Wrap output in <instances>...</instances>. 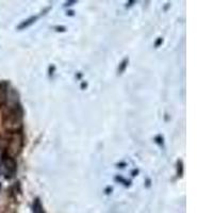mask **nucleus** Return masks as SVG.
Segmentation results:
<instances>
[{"label": "nucleus", "instance_id": "obj_1", "mask_svg": "<svg viewBox=\"0 0 213 213\" xmlns=\"http://www.w3.org/2000/svg\"><path fill=\"white\" fill-rule=\"evenodd\" d=\"M22 109L18 100H14L9 104L3 113V125L7 131L15 133L19 132L22 126Z\"/></svg>", "mask_w": 213, "mask_h": 213}, {"label": "nucleus", "instance_id": "obj_2", "mask_svg": "<svg viewBox=\"0 0 213 213\" xmlns=\"http://www.w3.org/2000/svg\"><path fill=\"white\" fill-rule=\"evenodd\" d=\"M22 148V135L19 132L12 133L10 140L7 142V156L14 158L21 152Z\"/></svg>", "mask_w": 213, "mask_h": 213}, {"label": "nucleus", "instance_id": "obj_3", "mask_svg": "<svg viewBox=\"0 0 213 213\" xmlns=\"http://www.w3.org/2000/svg\"><path fill=\"white\" fill-rule=\"evenodd\" d=\"M1 163H3L4 167H6L7 172L10 174V176H13L15 174V172H16V162H15L14 158H11V157H7L6 156L2 159Z\"/></svg>", "mask_w": 213, "mask_h": 213}, {"label": "nucleus", "instance_id": "obj_4", "mask_svg": "<svg viewBox=\"0 0 213 213\" xmlns=\"http://www.w3.org/2000/svg\"><path fill=\"white\" fill-rule=\"evenodd\" d=\"M39 15H35V16L29 17L28 19H26V21H22L21 24L19 25L18 27H17V29H18V30H22V29H25V28H28V27H30L31 25H33L34 22H35L37 19H39Z\"/></svg>", "mask_w": 213, "mask_h": 213}, {"label": "nucleus", "instance_id": "obj_5", "mask_svg": "<svg viewBox=\"0 0 213 213\" xmlns=\"http://www.w3.org/2000/svg\"><path fill=\"white\" fill-rule=\"evenodd\" d=\"M127 64H128V59H125L124 61L121 63V65H119V67H118V74H122V72L125 71Z\"/></svg>", "mask_w": 213, "mask_h": 213}, {"label": "nucleus", "instance_id": "obj_6", "mask_svg": "<svg viewBox=\"0 0 213 213\" xmlns=\"http://www.w3.org/2000/svg\"><path fill=\"white\" fill-rule=\"evenodd\" d=\"M41 204H39V200L36 199L35 202L33 205V209H34V213H41Z\"/></svg>", "mask_w": 213, "mask_h": 213}, {"label": "nucleus", "instance_id": "obj_7", "mask_svg": "<svg viewBox=\"0 0 213 213\" xmlns=\"http://www.w3.org/2000/svg\"><path fill=\"white\" fill-rule=\"evenodd\" d=\"M177 169H178V176H182V173H183V165H182V161L179 160L177 162Z\"/></svg>", "mask_w": 213, "mask_h": 213}, {"label": "nucleus", "instance_id": "obj_8", "mask_svg": "<svg viewBox=\"0 0 213 213\" xmlns=\"http://www.w3.org/2000/svg\"><path fill=\"white\" fill-rule=\"evenodd\" d=\"M115 179H116L117 181H122L123 183H124L125 185H129V183H130L129 181H127V180H125L124 178H122V177H116V178H115Z\"/></svg>", "mask_w": 213, "mask_h": 213}, {"label": "nucleus", "instance_id": "obj_9", "mask_svg": "<svg viewBox=\"0 0 213 213\" xmlns=\"http://www.w3.org/2000/svg\"><path fill=\"white\" fill-rule=\"evenodd\" d=\"M74 3H76V1H68L66 2V3L64 4V7H69V6H72Z\"/></svg>", "mask_w": 213, "mask_h": 213}, {"label": "nucleus", "instance_id": "obj_10", "mask_svg": "<svg viewBox=\"0 0 213 213\" xmlns=\"http://www.w3.org/2000/svg\"><path fill=\"white\" fill-rule=\"evenodd\" d=\"M57 31H65V28L64 27H56Z\"/></svg>", "mask_w": 213, "mask_h": 213}, {"label": "nucleus", "instance_id": "obj_11", "mask_svg": "<svg viewBox=\"0 0 213 213\" xmlns=\"http://www.w3.org/2000/svg\"><path fill=\"white\" fill-rule=\"evenodd\" d=\"M161 43H162V39H158V41H157V43H156V45H155V46L158 47L160 44H161Z\"/></svg>", "mask_w": 213, "mask_h": 213}, {"label": "nucleus", "instance_id": "obj_12", "mask_svg": "<svg viewBox=\"0 0 213 213\" xmlns=\"http://www.w3.org/2000/svg\"><path fill=\"white\" fill-rule=\"evenodd\" d=\"M132 176H135V174H137V170H133V172H132Z\"/></svg>", "mask_w": 213, "mask_h": 213}]
</instances>
